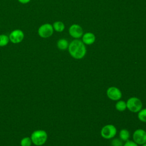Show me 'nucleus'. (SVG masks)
<instances>
[{
    "instance_id": "10",
    "label": "nucleus",
    "mask_w": 146,
    "mask_h": 146,
    "mask_svg": "<svg viewBox=\"0 0 146 146\" xmlns=\"http://www.w3.org/2000/svg\"><path fill=\"white\" fill-rule=\"evenodd\" d=\"M95 35L92 33L87 32L83 35L82 41L84 43V44L91 45L95 42Z\"/></svg>"
},
{
    "instance_id": "2",
    "label": "nucleus",
    "mask_w": 146,
    "mask_h": 146,
    "mask_svg": "<svg viewBox=\"0 0 146 146\" xmlns=\"http://www.w3.org/2000/svg\"><path fill=\"white\" fill-rule=\"evenodd\" d=\"M30 138L33 144L36 146H40L46 142L47 133L44 130H36L31 133Z\"/></svg>"
},
{
    "instance_id": "4",
    "label": "nucleus",
    "mask_w": 146,
    "mask_h": 146,
    "mask_svg": "<svg viewBox=\"0 0 146 146\" xmlns=\"http://www.w3.org/2000/svg\"><path fill=\"white\" fill-rule=\"evenodd\" d=\"M54 33L52 25L46 23L42 25L38 29V33L40 37L42 38H47L50 37Z\"/></svg>"
},
{
    "instance_id": "8",
    "label": "nucleus",
    "mask_w": 146,
    "mask_h": 146,
    "mask_svg": "<svg viewBox=\"0 0 146 146\" xmlns=\"http://www.w3.org/2000/svg\"><path fill=\"white\" fill-rule=\"evenodd\" d=\"M69 34L75 39H79L83 35L82 27L78 24L72 25L68 29Z\"/></svg>"
},
{
    "instance_id": "1",
    "label": "nucleus",
    "mask_w": 146,
    "mask_h": 146,
    "mask_svg": "<svg viewBox=\"0 0 146 146\" xmlns=\"http://www.w3.org/2000/svg\"><path fill=\"white\" fill-rule=\"evenodd\" d=\"M68 49L70 55L76 59H80L84 58L87 52L84 43L78 39L71 42L68 45Z\"/></svg>"
},
{
    "instance_id": "15",
    "label": "nucleus",
    "mask_w": 146,
    "mask_h": 146,
    "mask_svg": "<svg viewBox=\"0 0 146 146\" xmlns=\"http://www.w3.org/2000/svg\"><path fill=\"white\" fill-rule=\"evenodd\" d=\"M9 38L5 34L0 35V47L6 46L9 42Z\"/></svg>"
},
{
    "instance_id": "7",
    "label": "nucleus",
    "mask_w": 146,
    "mask_h": 146,
    "mask_svg": "<svg viewBox=\"0 0 146 146\" xmlns=\"http://www.w3.org/2000/svg\"><path fill=\"white\" fill-rule=\"evenodd\" d=\"M133 140L138 145L146 143V132L143 129H136L133 134Z\"/></svg>"
},
{
    "instance_id": "17",
    "label": "nucleus",
    "mask_w": 146,
    "mask_h": 146,
    "mask_svg": "<svg viewBox=\"0 0 146 146\" xmlns=\"http://www.w3.org/2000/svg\"><path fill=\"white\" fill-rule=\"evenodd\" d=\"M32 144V141L31 138L29 137H25L22 139L20 142L21 146H31Z\"/></svg>"
},
{
    "instance_id": "19",
    "label": "nucleus",
    "mask_w": 146,
    "mask_h": 146,
    "mask_svg": "<svg viewBox=\"0 0 146 146\" xmlns=\"http://www.w3.org/2000/svg\"><path fill=\"white\" fill-rule=\"evenodd\" d=\"M123 146H138V144H136L135 141L131 140H127L123 145Z\"/></svg>"
},
{
    "instance_id": "13",
    "label": "nucleus",
    "mask_w": 146,
    "mask_h": 146,
    "mask_svg": "<svg viewBox=\"0 0 146 146\" xmlns=\"http://www.w3.org/2000/svg\"><path fill=\"white\" fill-rule=\"evenodd\" d=\"M129 136H130L129 132L127 129H123L120 130V131L119 132V137H120V140H121L122 141H126L128 140Z\"/></svg>"
},
{
    "instance_id": "18",
    "label": "nucleus",
    "mask_w": 146,
    "mask_h": 146,
    "mask_svg": "<svg viewBox=\"0 0 146 146\" xmlns=\"http://www.w3.org/2000/svg\"><path fill=\"white\" fill-rule=\"evenodd\" d=\"M112 146H123V142L119 139H114L111 141Z\"/></svg>"
},
{
    "instance_id": "16",
    "label": "nucleus",
    "mask_w": 146,
    "mask_h": 146,
    "mask_svg": "<svg viewBox=\"0 0 146 146\" xmlns=\"http://www.w3.org/2000/svg\"><path fill=\"white\" fill-rule=\"evenodd\" d=\"M137 117L141 121L146 123V108L140 110L138 112Z\"/></svg>"
},
{
    "instance_id": "14",
    "label": "nucleus",
    "mask_w": 146,
    "mask_h": 146,
    "mask_svg": "<svg viewBox=\"0 0 146 146\" xmlns=\"http://www.w3.org/2000/svg\"><path fill=\"white\" fill-rule=\"evenodd\" d=\"M116 109L119 111H124L127 108L126 103L123 100L118 101L115 105Z\"/></svg>"
},
{
    "instance_id": "20",
    "label": "nucleus",
    "mask_w": 146,
    "mask_h": 146,
    "mask_svg": "<svg viewBox=\"0 0 146 146\" xmlns=\"http://www.w3.org/2000/svg\"><path fill=\"white\" fill-rule=\"evenodd\" d=\"M18 1L22 4H26L31 1V0H18Z\"/></svg>"
},
{
    "instance_id": "12",
    "label": "nucleus",
    "mask_w": 146,
    "mask_h": 146,
    "mask_svg": "<svg viewBox=\"0 0 146 146\" xmlns=\"http://www.w3.org/2000/svg\"><path fill=\"white\" fill-rule=\"evenodd\" d=\"M52 27H53L54 30L59 33L62 32L65 29L64 24L61 21L55 22L52 25Z\"/></svg>"
},
{
    "instance_id": "9",
    "label": "nucleus",
    "mask_w": 146,
    "mask_h": 146,
    "mask_svg": "<svg viewBox=\"0 0 146 146\" xmlns=\"http://www.w3.org/2000/svg\"><path fill=\"white\" fill-rule=\"evenodd\" d=\"M107 95L112 100H118L122 96L121 91L116 87H110L107 90Z\"/></svg>"
},
{
    "instance_id": "3",
    "label": "nucleus",
    "mask_w": 146,
    "mask_h": 146,
    "mask_svg": "<svg viewBox=\"0 0 146 146\" xmlns=\"http://www.w3.org/2000/svg\"><path fill=\"white\" fill-rule=\"evenodd\" d=\"M127 108L132 112H138L141 110V101L136 97H131L126 102Z\"/></svg>"
},
{
    "instance_id": "5",
    "label": "nucleus",
    "mask_w": 146,
    "mask_h": 146,
    "mask_svg": "<svg viewBox=\"0 0 146 146\" xmlns=\"http://www.w3.org/2000/svg\"><path fill=\"white\" fill-rule=\"evenodd\" d=\"M116 132L117 129L114 125L112 124H107L102 128L100 135L106 139H110L116 135Z\"/></svg>"
},
{
    "instance_id": "6",
    "label": "nucleus",
    "mask_w": 146,
    "mask_h": 146,
    "mask_svg": "<svg viewBox=\"0 0 146 146\" xmlns=\"http://www.w3.org/2000/svg\"><path fill=\"white\" fill-rule=\"evenodd\" d=\"M24 37V33L20 29H15L13 30L10 33L9 36L10 41L14 44L21 43L22 41H23Z\"/></svg>"
},
{
    "instance_id": "11",
    "label": "nucleus",
    "mask_w": 146,
    "mask_h": 146,
    "mask_svg": "<svg viewBox=\"0 0 146 146\" xmlns=\"http://www.w3.org/2000/svg\"><path fill=\"white\" fill-rule=\"evenodd\" d=\"M57 47L60 50H65L68 47V42L66 39H60L57 42Z\"/></svg>"
},
{
    "instance_id": "21",
    "label": "nucleus",
    "mask_w": 146,
    "mask_h": 146,
    "mask_svg": "<svg viewBox=\"0 0 146 146\" xmlns=\"http://www.w3.org/2000/svg\"><path fill=\"white\" fill-rule=\"evenodd\" d=\"M142 146H146V143H144V144H143L142 145Z\"/></svg>"
}]
</instances>
